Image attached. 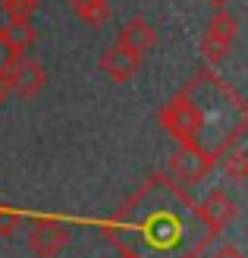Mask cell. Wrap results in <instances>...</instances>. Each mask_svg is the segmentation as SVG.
Listing matches in <instances>:
<instances>
[{"label": "cell", "instance_id": "cell-13", "mask_svg": "<svg viewBox=\"0 0 248 258\" xmlns=\"http://www.w3.org/2000/svg\"><path fill=\"white\" fill-rule=\"evenodd\" d=\"M22 224V214L13 208H0V236H13Z\"/></svg>", "mask_w": 248, "mask_h": 258}, {"label": "cell", "instance_id": "cell-4", "mask_svg": "<svg viewBox=\"0 0 248 258\" xmlns=\"http://www.w3.org/2000/svg\"><path fill=\"white\" fill-rule=\"evenodd\" d=\"M217 158L211 151H204L201 145H179L173 154H170V173H173L179 183L195 186L214 170Z\"/></svg>", "mask_w": 248, "mask_h": 258}, {"label": "cell", "instance_id": "cell-9", "mask_svg": "<svg viewBox=\"0 0 248 258\" xmlns=\"http://www.w3.org/2000/svg\"><path fill=\"white\" fill-rule=\"evenodd\" d=\"M0 38L16 50V54H22L25 47L35 44V29L29 19H7L4 25H0Z\"/></svg>", "mask_w": 248, "mask_h": 258}, {"label": "cell", "instance_id": "cell-8", "mask_svg": "<svg viewBox=\"0 0 248 258\" xmlns=\"http://www.w3.org/2000/svg\"><path fill=\"white\" fill-rule=\"evenodd\" d=\"M138 67H141V57L129 54L120 44H110L101 54V70H104V76H110L113 82H129L138 73Z\"/></svg>", "mask_w": 248, "mask_h": 258}, {"label": "cell", "instance_id": "cell-14", "mask_svg": "<svg viewBox=\"0 0 248 258\" xmlns=\"http://www.w3.org/2000/svg\"><path fill=\"white\" fill-rule=\"evenodd\" d=\"M16 57H19V54H16V50H13L7 41H4V38H0V76H4V73L10 70V63L16 60Z\"/></svg>", "mask_w": 248, "mask_h": 258}, {"label": "cell", "instance_id": "cell-7", "mask_svg": "<svg viewBox=\"0 0 248 258\" xmlns=\"http://www.w3.org/2000/svg\"><path fill=\"white\" fill-rule=\"evenodd\" d=\"M116 44L126 47L129 54H135V57H145L148 50H154V44H157V29H154L145 16H132V19H129L123 29H120Z\"/></svg>", "mask_w": 248, "mask_h": 258}, {"label": "cell", "instance_id": "cell-6", "mask_svg": "<svg viewBox=\"0 0 248 258\" xmlns=\"http://www.w3.org/2000/svg\"><path fill=\"white\" fill-rule=\"evenodd\" d=\"M195 214H198L201 221L217 233V230L229 227V224L239 217V205L232 202L229 192H223V189H211V192H207V196L201 199V205L195 208Z\"/></svg>", "mask_w": 248, "mask_h": 258}, {"label": "cell", "instance_id": "cell-17", "mask_svg": "<svg viewBox=\"0 0 248 258\" xmlns=\"http://www.w3.org/2000/svg\"><path fill=\"white\" fill-rule=\"evenodd\" d=\"M207 4H214V7H217V10H226V7H229V4H232V0H207Z\"/></svg>", "mask_w": 248, "mask_h": 258}, {"label": "cell", "instance_id": "cell-2", "mask_svg": "<svg viewBox=\"0 0 248 258\" xmlns=\"http://www.w3.org/2000/svg\"><path fill=\"white\" fill-rule=\"evenodd\" d=\"M236 38H239V19L232 16L229 10H217L211 16V22H207L201 41H198V50H201L204 63H211V67L223 63L229 47L236 44Z\"/></svg>", "mask_w": 248, "mask_h": 258}, {"label": "cell", "instance_id": "cell-10", "mask_svg": "<svg viewBox=\"0 0 248 258\" xmlns=\"http://www.w3.org/2000/svg\"><path fill=\"white\" fill-rule=\"evenodd\" d=\"M69 7L88 25H104L110 19V0H69Z\"/></svg>", "mask_w": 248, "mask_h": 258}, {"label": "cell", "instance_id": "cell-1", "mask_svg": "<svg viewBox=\"0 0 248 258\" xmlns=\"http://www.w3.org/2000/svg\"><path fill=\"white\" fill-rule=\"evenodd\" d=\"M160 126L167 129L173 139H179V145H201V136H204V113L198 107L195 95L189 92H179L170 104H163L160 110Z\"/></svg>", "mask_w": 248, "mask_h": 258}, {"label": "cell", "instance_id": "cell-11", "mask_svg": "<svg viewBox=\"0 0 248 258\" xmlns=\"http://www.w3.org/2000/svg\"><path fill=\"white\" fill-rule=\"evenodd\" d=\"M223 170L236 179V183H242V179L248 176V154H245L242 145H236L229 154H223Z\"/></svg>", "mask_w": 248, "mask_h": 258}, {"label": "cell", "instance_id": "cell-5", "mask_svg": "<svg viewBox=\"0 0 248 258\" xmlns=\"http://www.w3.org/2000/svg\"><path fill=\"white\" fill-rule=\"evenodd\" d=\"M69 242L66 224L54 221V217H35L29 224V249L38 258H57Z\"/></svg>", "mask_w": 248, "mask_h": 258}, {"label": "cell", "instance_id": "cell-12", "mask_svg": "<svg viewBox=\"0 0 248 258\" xmlns=\"http://www.w3.org/2000/svg\"><path fill=\"white\" fill-rule=\"evenodd\" d=\"M35 7H38V0H4V10L10 19H29L32 22Z\"/></svg>", "mask_w": 248, "mask_h": 258}, {"label": "cell", "instance_id": "cell-15", "mask_svg": "<svg viewBox=\"0 0 248 258\" xmlns=\"http://www.w3.org/2000/svg\"><path fill=\"white\" fill-rule=\"evenodd\" d=\"M207 258H245V255H242V249H239V246H229V242H226V246H217Z\"/></svg>", "mask_w": 248, "mask_h": 258}, {"label": "cell", "instance_id": "cell-16", "mask_svg": "<svg viewBox=\"0 0 248 258\" xmlns=\"http://www.w3.org/2000/svg\"><path fill=\"white\" fill-rule=\"evenodd\" d=\"M7 98H10V88H7V82H4V79H0V104H4Z\"/></svg>", "mask_w": 248, "mask_h": 258}, {"label": "cell", "instance_id": "cell-3", "mask_svg": "<svg viewBox=\"0 0 248 258\" xmlns=\"http://www.w3.org/2000/svg\"><path fill=\"white\" fill-rule=\"evenodd\" d=\"M0 79L7 82L10 95H16V98H22V101H32V98H38V95L44 92L47 73L41 70V63H38V60L19 54L16 60L10 63V70L0 76Z\"/></svg>", "mask_w": 248, "mask_h": 258}]
</instances>
